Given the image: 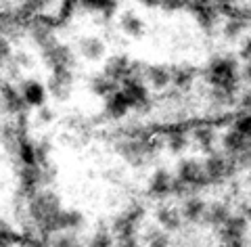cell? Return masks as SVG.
Here are the masks:
<instances>
[{
	"label": "cell",
	"instance_id": "6da1fadb",
	"mask_svg": "<svg viewBox=\"0 0 251 247\" xmlns=\"http://www.w3.org/2000/svg\"><path fill=\"white\" fill-rule=\"evenodd\" d=\"M63 208L59 195H54L49 189H40L29 197V216L36 222V228L40 237H52L59 233L57 228V214Z\"/></svg>",
	"mask_w": 251,
	"mask_h": 247
},
{
	"label": "cell",
	"instance_id": "7a4b0ae2",
	"mask_svg": "<svg viewBox=\"0 0 251 247\" xmlns=\"http://www.w3.org/2000/svg\"><path fill=\"white\" fill-rule=\"evenodd\" d=\"M176 178L182 182L186 187L188 195H197L199 191H203L207 185V178H205V172H203V164L195 157H188L182 159L176 168Z\"/></svg>",
	"mask_w": 251,
	"mask_h": 247
},
{
	"label": "cell",
	"instance_id": "3957f363",
	"mask_svg": "<svg viewBox=\"0 0 251 247\" xmlns=\"http://www.w3.org/2000/svg\"><path fill=\"white\" fill-rule=\"evenodd\" d=\"M201 164H203L207 185H222V182H226L237 172V165H234L232 159L226 153H216V151L207 153V159Z\"/></svg>",
	"mask_w": 251,
	"mask_h": 247
},
{
	"label": "cell",
	"instance_id": "277c9868",
	"mask_svg": "<svg viewBox=\"0 0 251 247\" xmlns=\"http://www.w3.org/2000/svg\"><path fill=\"white\" fill-rule=\"evenodd\" d=\"M145 218V208L143 205H132L124 214H120L113 224H111V235L115 241H124L130 237H138V226Z\"/></svg>",
	"mask_w": 251,
	"mask_h": 247
},
{
	"label": "cell",
	"instance_id": "5b68a950",
	"mask_svg": "<svg viewBox=\"0 0 251 247\" xmlns=\"http://www.w3.org/2000/svg\"><path fill=\"white\" fill-rule=\"evenodd\" d=\"M209 80H211V84L216 86V90H224V92L232 94L234 86H237V69H234V63L228 59L216 61L209 69Z\"/></svg>",
	"mask_w": 251,
	"mask_h": 247
},
{
	"label": "cell",
	"instance_id": "8992f818",
	"mask_svg": "<svg viewBox=\"0 0 251 247\" xmlns=\"http://www.w3.org/2000/svg\"><path fill=\"white\" fill-rule=\"evenodd\" d=\"M247 228H249V220L241 214H230L226 222L222 226H218V237L222 243H230V241H245V235H247Z\"/></svg>",
	"mask_w": 251,
	"mask_h": 247
},
{
	"label": "cell",
	"instance_id": "52a82bcc",
	"mask_svg": "<svg viewBox=\"0 0 251 247\" xmlns=\"http://www.w3.org/2000/svg\"><path fill=\"white\" fill-rule=\"evenodd\" d=\"M19 187L21 193L27 199L36 193V191L44 189L42 187V168L40 165H21L19 170Z\"/></svg>",
	"mask_w": 251,
	"mask_h": 247
},
{
	"label": "cell",
	"instance_id": "ba28073f",
	"mask_svg": "<svg viewBox=\"0 0 251 247\" xmlns=\"http://www.w3.org/2000/svg\"><path fill=\"white\" fill-rule=\"evenodd\" d=\"M120 153L124 155V159H128L130 164L140 165L155 153V147H151L149 142H143V140H132V142H124L120 147Z\"/></svg>",
	"mask_w": 251,
	"mask_h": 247
},
{
	"label": "cell",
	"instance_id": "9c48e42d",
	"mask_svg": "<svg viewBox=\"0 0 251 247\" xmlns=\"http://www.w3.org/2000/svg\"><path fill=\"white\" fill-rule=\"evenodd\" d=\"M172 174L166 168H159L153 172L151 180H149V195L153 199H166L172 195Z\"/></svg>",
	"mask_w": 251,
	"mask_h": 247
},
{
	"label": "cell",
	"instance_id": "30bf717a",
	"mask_svg": "<svg viewBox=\"0 0 251 247\" xmlns=\"http://www.w3.org/2000/svg\"><path fill=\"white\" fill-rule=\"evenodd\" d=\"M205 201L199 195H188L184 197V203L180 208V216H182V222H188V224H197V222L203 220V214H205Z\"/></svg>",
	"mask_w": 251,
	"mask_h": 247
},
{
	"label": "cell",
	"instance_id": "8fae6325",
	"mask_svg": "<svg viewBox=\"0 0 251 247\" xmlns=\"http://www.w3.org/2000/svg\"><path fill=\"white\" fill-rule=\"evenodd\" d=\"M222 149L228 157L239 155V153H243V151H249V137L241 134L239 130L230 128L222 138Z\"/></svg>",
	"mask_w": 251,
	"mask_h": 247
},
{
	"label": "cell",
	"instance_id": "7c38bea8",
	"mask_svg": "<svg viewBox=\"0 0 251 247\" xmlns=\"http://www.w3.org/2000/svg\"><path fill=\"white\" fill-rule=\"evenodd\" d=\"M230 214H232V212H230V205H228V203H224V201H214V203H207V205H205V214H203V220H201V222H205V224L218 228V226L224 224L226 218H228Z\"/></svg>",
	"mask_w": 251,
	"mask_h": 247
},
{
	"label": "cell",
	"instance_id": "4fadbf2b",
	"mask_svg": "<svg viewBox=\"0 0 251 247\" xmlns=\"http://www.w3.org/2000/svg\"><path fill=\"white\" fill-rule=\"evenodd\" d=\"M155 218L159 222V226L166 230V233H172V230H178L182 226V216H180V210L170 208V205H161L155 212Z\"/></svg>",
	"mask_w": 251,
	"mask_h": 247
},
{
	"label": "cell",
	"instance_id": "5bb4252c",
	"mask_svg": "<svg viewBox=\"0 0 251 247\" xmlns=\"http://www.w3.org/2000/svg\"><path fill=\"white\" fill-rule=\"evenodd\" d=\"M84 226V214L77 212V210H59L57 214V228L59 230H80Z\"/></svg>",
	"mask_w": 251,
	"mask_h": 247
},
{
	"label": "cell",
	"instance_id": "9a60e30c",
	"mask_svg": "<svg viewBox=\"0 0 251 247\" xmlns=\"http://www.w3.org/2000/svg\"><path fill=\"white\" fill-rule=\"evenodd\" d=\"M132 107H130V103L128 99L124 97V92H111V94H107V113L111 115V117H124L126 113H128Z\"/></svg>",
	"mask_w": 251,
	"mask_h": 247
},
{
	"label": "cell",
	"instance_id": "2e32d148",
	"mask_svg": "<svg viewBox=\"0 0 251 247\" xmlns=\"http://www.w3.org/2000/svg\"><path fill=\"white\" fill-rule=\"evenodd\" d=\"M23 101L25 105H31V107H40L44 99H46V92H44V86L38 84V82H27L23 86V92H21Z\"/></svg>",
	"mask_w": 251,
	"mask_h": 247
},
{
	"label": "cell",
	"instance_id": "e0dca14e",
	"mask_svg": "<svg viewBox=\"0 0 251 247\" xmlns=\"http://www.w3.org/2000/svg\"><path fill=\"white\" fill-rule=\"evenodd\" d=\"M15 153H17V159H19L21 165H38L36 164V147L31 145L27 138H23V137L19 138Z\"/></svg>",
	"mask_w": 251,
	"mask_h": 247
},
{
	"label": "cell",
	"instance_id": "ac0fdd59",
	"mask_svg": "<svg viewBox=\"0 0 251 247\" xmlns=\"http://www.w3.org/2000/svg\"><path fill=\"white\" fill-rule=\"evenodd\" d=\"M193 138L195 142L199 145L201 151H205V153H211L214 151V142H216V132L211 128H197L193 132Z\"/></svg>",
	"mask_w": 251,
	"mask_h": 247
},
{
	"label": "cell",
	"instance_id": "d6986e66",
	"mask_svg": "<svg viewBox=\"0 0 251 247\" xmlns=\"http://www.w3.org/2000/svg\"><path fill=\"white\" fill-rule=\"evenodd\" d=\"M145 247H170V235L163 228H149L145 235Z\"/></svg>",
	"mask_w": 251,
	"mask_h": 247
},
{
	"label": "cell",
	"instance_id": "ffe728a7",
	"mask_svg": "<svg viewBox=\"0 0 251 247\" xmlns=\"http://www.w3.org/2000/svg\"><path fill=\"white\" fill-rule=\"evenodd\" d=\"M88 245H90V247H113V245H115V239H113V235H111V228L100 224L97 233L92 235V239H90Z\"/></svg>",
	"mask_w": 251,
	"mask_h": 247
},
{
	"label": "cell",
	"instance_id": "44dd1931",
	"mask_svg": "<svg viewBox=\"0 0 251 247\" xmlns=\"http://www.w3.org/2000/svg\"><path fill=\"white\" fill-rule=\"evenodd\" d=\"M50 247H77V237L72 230H59L52 237H49Z\"/></svg>",
	"mask_w": 251,
	"mask_h": 247
},
{
	"label": "cell",
	"instance_id": "7402d4cb",
	"mask_svg": "<svg viewBox=\"0 0 251 247\" xmlns=\"http://www.w3.org/2000/svg\"><path fill=\"white\" fill-rule=\"evenodd\" d=\"M23 241V235L15 233L13 228L0 224V247H17Z\"/></svg>",
	"mask_w": 251,
	"mask_h": 247
},
{
	"label": "cell",
	"instance_id": "603a6c76",
	"mask_svg": "<svg viewBox=\"0 0 251 247\" xmlns=\"http://www.w3.org/2000/svg\"><path fill=\"white\" fill-rule=\"evenodd\" d=\"M168 147L172 153H184V151L188 149V137L184 132H174V134H170V140H168Z\"/></svg>",
	"mask_w": 251,
	"mask_h": 247
},
{
	"label": "cell",
	"instance_id": "cb8c5ba5",
	"mask_svg": "<svg viewBox=\"0 0 251 247\" xmlns=\"http://www.w3.org/2000/svg\"><path fill=\"white\" fill-rule=\"evenodd\" d=\"M82 51H84V55L88 59H99L100 53H103V46H100L99 40H86L84 46H82Z\"/></svg>",
	"mask_w": 251,
	"mask_h": 247
},
{
	"label": "cell",
	"instance_id": "d4e9b609",
	"mask_svg": "<svg viewBox=\"0 0 251 247\" xmlns=\"http://www.w3.org/2000/svg\"><path fill=\"white\" fill-rule=\"evenodd\" d=\"M234 130H239L241 134H245V137H249L251 134V117L245 113V115H239L237 119H234Z\"/></svg>",
	"mask_w": 251,
	"mask_h": 247
},
{
	"label": "cell",
	"instance_id": "484cf974",
	"mask_svg": "<svg viewBox=\"0 0 251 247\" xmlns=\"http://www.w3.org/2000/svg\"><path fill=\"white\" fill-rule=\"evenodd\" d=\"M21 245L23 247H50L46 237H31V235H23Z\"/></svg>",
	"mask_w": 251,
	"mask_h": 247
},
{
	"label": "cell",
	"instance_id": "4316f807",
	"mask_svg": "<svg viewBox=\"0 0 251 247\" xmlns=\"http://www.w3.org/2000/svg\"><path fill=\"white\" fill-rule=\"evenodd\" d=\"M94 92L97 94H111L113 84L109 82V78H97L94 80Z\"/></svg>",
	"mask_w": 251,
	"mask_h": 247
},
{
	"label": "cell",
	"instance_id": "83f0119b",
	"mask_svg": "<svg viewBox=\"0 0 251 247\" xmlns=\"http://www.w3.org/2000/svg\"><path fill=\"white\" fill-rule=\"evenodd\" d=\"M151 80H153V84L155 86H166L168 84V80H170V74L166 69H151Z\"/></svg>",
	"mask_w": 251,
	"mask_h": 247
},
{
	"label": "cell",
	"instance_id": "f1b7e54d",
	"mask_svg": "<svg viewBox=\"0 0 251 247\" xmlns=\"http://www.w3.org/2000/svg\"><path fill=\"white\" fill-rule=\"evenodd\" d=\"M124 26H126V29L130 31V34H140V23L136 21V19H132V17H128L124 21Z\"/></svg>",
	"mask_w": 251,
	"mask_h": 247
},
{
	"label": "cell",
	"instance_id": "f546056e",
	"mask_svg": "<svg viewBox=\"0 0 251 247\" xmlns=\"http://www.w3.org/2000/svg\"><path fill=\"white\" fill-rule=\"evenodd\" d=\"M117 247H143L138 241V237H130V239H124V241H115Z\"/></svg>",
	"mask_w": 251,
	"mask_h": 247
},
{
	"label": "cell",
	"instance_id": "4dcf8cb0",
	"mask_svg": "<svg viewBox=\"0 0 251 247\" xmlns=\"http://www.w3.org/2000/svg\"><path fill=\"white\" fill-rule=\"evenodd\" d=\"M86 4L92 6V9H109L111 0H86Z\"/></svg>",
	"mask_w": 251,
	"mask_h": 247
},
{
	"label": "cell",
	"instance_id": "1f68e13d",
	"mask_svg": "<svg viewBox=\"0 0 251 247\" xmlns=\"http://www.w3.org/2000/svg\"><path fill=\"white\" fill-rule=\"evenodd\" d=\"M220 247H245V241H230V243H220Z\"/></svg>",
	"mask_w": 251,
	"mask_h": 247
},
{
	"label": "cell",
	"instance_id": "d6a6232c",
	"mask_svg": "<svg viewBox=\"0 0 251 247\" xmlns=\"http://www.w3.org/2000/svg\"><path fill=\"white\" fill-rule=\"evenodd\" d=\"M77 247H90V245H80V243H77Z\"/></svg>",
	"mask_w": 251,
	"mask_h": 247
},
{
	"label": "cell",
	"instance_id": "836d02e7",
	"mask_svg": "<svg viewBox=\"0 0 251 247\" xmlns=\"http://www.w3.org/2000/svg\"><path fill=\"white\" fill-rule=\"evenodd\" d=\"M0 224H2V222H0Z\"/></svg>",
	"mask_w": 251,
	"mask_h": 247
}]
</instances>
